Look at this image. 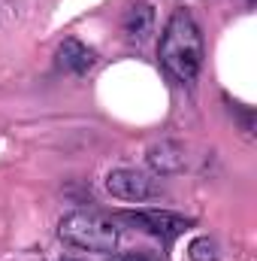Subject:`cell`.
<instances>
[{"mask_svg":"<svg viewBox=\"0 0 257 261\" xmlns=\"http://www.w3.org/2000/svg\"><path fill=\"white\" fill-rule=\"evenodd\" d=\"M157 58L160 67L182 85L197 79L203 67V31L194 21L188 9H176L170 21L164 24L160 43H157Z\"/></svg>","mask_w":257,"mask_h":261,"instance_id":"cell-1","label":"cell"},{"mask_svg":"<svg viewBox=\"0 0 257 261\" xmlns=\"http://www.w3.org/2000/svg\"><path fill=\"white\" fill-rule=\"evenodd\" d=\"M121 219L130 222V225H136L139 231H145V234L164 240V243L182 237V234L194 225L191 219H185V216H179V213H170V210H136V213H124Z\"/></svg>","mask_w":257,"mask_h":261,"instance_id":"cell-3","label":"cell"},{"mask_svg":"<svg viewBox=\"0 0 257 261\" xmlns=\"http://www.w3.org/2000/svg\"><path fill=\"white\" fill-rule=\"evenodd\" d=\"M58 234L61 240L76 246V249H85V252H115L118 240H121V231L112 219L100 216V213H70L58 222Z\"/></svg>","mask_w":257,"mask_h":261,"instance_id":"cell-2","label":"cell"},{"mask_svg":"<svg viewBox=\"0 0 257 261\" xmlns=\"http://www.w3.org/2000/svg\"><path fill=\"white\" fill-rule=\"evenodd\" d=\"M55 61H58V67L67 70V73H88V70L94 67V61H97V55H94V49H88L82 40L67 37L64 43L58 46Z\"/></svg>","mask_w":257,"mask_h":261,"instance_id":"cell-7","label":"cell"},{"mask_svg":"<svg viewBox=\"0 0 257 261\" xmlns=\"http://www.w3.org/2000/svg\"><path fill=\"white\" fill-rule=\"evenodd\" d=\"M112 261H151V258H145V255H118V258H112Z\"/></svg>","mask_w":257,"mask_h":261,"instance_id":"cell-9","label":"cell"},{"mask_svg":"<svg viewBox=\"0 0 257 261\" xmlns=\"http://www.w3.org/2000/svg\"><path fill=\"white\" fill-rule=\"evenodd\" d=\"M145 158H148V167L154 173H160V176H170V173L185 170V146L176 143V140H160V143L148 146Z\"/></svg>","mask_w":257,"mask_h":261,"instance_id":"cell-5","label":"cell"},{"mask_svg":"<svg viewBox=\"0 0 257 261\" xmlns=\"http://www.w3.org/2000/svg\"><path fill=\"white\" fill-rule=\"evenodd\" d=\"M188 258L191 261H218L221 258L218 243L212 237H197V240H191V246H188Z\"/></svg>","mask_w":257,"mask_h":261,"instance_id":"cell-8","label":"cell"},{"mask_svg":"<svg viewBox=\"0 0 257 261\" xmlns=\"http://www.w3.org/2000/svg\"><path fill=\"white\" fill-rule=\"evenodd\" d=\"M106 192L118 200H133V203H142L148 197L160 195V186L154 182V176L142 173V170H133V167H118L106 176Z\"/></svg>","mask_w":257,"mask_h":261,"instance_id":"cell-4","label":"cell"},{"mask_svg":"<svg viewBox=\"0 0 257 261\" xmlns=\"http://www.w3.org/2000/svg\"><path fill=\"white\" fill-rule=\"evenodd\" d=\"M121 31L130 43H145L154 34V6L151 3H133L121 18Z\"/></svg>","mask_w":257,"mask_h":261,"instance_id":"cell-6","label":"cell"}]
</instances>
